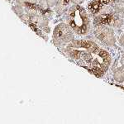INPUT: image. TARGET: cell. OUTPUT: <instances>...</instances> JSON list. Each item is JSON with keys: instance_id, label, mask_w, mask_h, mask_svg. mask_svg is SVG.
Listing matches in <instances>:
<instances>
[{"instance_id": "1", "label": "cell", "mask_w": 124, "mask_h": 124, "mask_svg": "<svg viewBox=\"0 0 124 124\" xmlns=\"http://www.w3.org/2000/svg\"><path fill=\"white\" fill-rule=\"evenodd\" d=\"M63 51L79 66L98 78L104 76L113 63V56L107 47L92 39H75Z\"/></svg>"}, {"instance_id": "2", "label": "cell", "mask_w": 124, "mask_h": 124, "mask_svg": "<svg viewBox=\"0 0 124 124\" xmlns=\"http://www.w3.org/2000/svg\"><path fill=\"white\" fill-rule=\"evenodd\" d=\"M65 20L75 35L79 37H85L92 31L93 23L89 13L80 4H74L68 8Z\"/></svg>"}, {"instance_id": "3", "label": "cell", "mask_w": 124, "mask_h": 124, "mask_svg": "<svg viewBox=\"0 0 124 124\" xmlns=\"http://www.w3.org/2000/svg\"><path fill=\"white\" fill-rule=\"evenodd\" d=\"M92 33L96 39L106 47H113L117 43V38L113 27L106 25H93Z\"/></svg>"}, {"instance_id": "4", "label": "cell", "mask_w": 124, "mask_h": 124, "mask_svg": "<svg viewBox=\"0 0 124 124\" xmlns=\"http://www.w3.org/2000/svg\"><path fill=\"white\" fill-rule=\"evenodd\" d=\"M75 32L67 23H60L54 30L53 41L56 46L64 48L75 40Z\"/></svg>"}, {"instance_id": "5", "label": "cell", "mask_w": 124, "mask_h": 124, "mask_svg": "<svg viewBox=\"0 0 124 124\" xmlns=\"http://www.w3.org/2000/svg\"><path fill=\"white\" fill-rule=\"evenodd\" d=\"M113 79L117 83H124V65L117 67L113 71Z\"/></svg>"}, {"instance_id": "6", "label": "cell", "mask_w": 124, "mask_h": 124, "mask_svg": "<svg viewBox=\"0 0 124 124\" xmlns=\"http://www.w3.org/2000/svg\"><path fill=\"white\" fill-rule=\"evenodd\" d=\"M119 44L121 46L124 47V32L119 37Z\"/></svg>"}, {"instance_id": "7", "label": "cell", "mask_w": 124, "mask_h": 124, "mask_svg": "<svg viewBox=\"0 0 124 124\" xmlns=\"http://www.w3.org/2000/svg\"><path fill=\"white\" fill-rule=\"evenodd\" d=\"M71 1L74 3V4H81L85 2V0H71Z\"/></svg>"}, {"instance_id": "8", "label": "cell", "mask_w": 124, "mask_h": 124, "mask_svg": "<svg viewBox=\"0 0 124 124\" xmlns=\"http://www.w3.org/2000/svg\"><path fill=\"white\" fill-rule=\"evenodd\" d=\"M120 63H121V65H124V51H123V54H122L121 59H120Z\"/></svg>"}]
</instances>
